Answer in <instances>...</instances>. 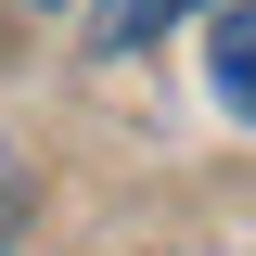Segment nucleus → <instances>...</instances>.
<instances>
[{
	"instance_id": "obj_1",
	"label": "nucleus",
	"mask_w": 256,
	"mask_h": 256,
	"mask_svg": "<svg viewBox=\"0 0 256 256\" xmlns=\"http://www.w3.org/2000/svg\"><path fill=\"white\" fill-rule=\"evenodd\" d=\"M205 77H218V102L256 128V0H218V13H205Z\"/></svg>"
},
{
	"instance_id": "obj_2",
	"label": "nucleus",
	"mask_w": 256,
	"mask_h": 256,
	"mask_svg": "<svg viewBox=\"0 0 256 256\" xmlns=\"http://www.w3.org/2000/svg\"><path fill=\"white\" fill-rule=\"evenodd\" d=\"M192 13H218V0H90V52H154Z\"/></svg>"
},
{
	"instance_id": "obj_3",
	"label": "nucleus",
	"mask_w": 256,
	"mask_h": 256,
	"mask_svg": "<svg viewBox=\"0 0 256 256\" xmlns=\"http://www.w3.org/2000/svg\"><path fill=\"white\" fill-rule=\"evenodd\" d=\"M13 230H26V154L0 141V244H13Z\"/></svg>"
}]
</instances>
